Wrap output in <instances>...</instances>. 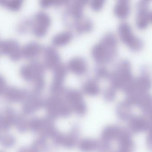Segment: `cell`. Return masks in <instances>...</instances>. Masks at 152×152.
<instances>
[{
	"mask_svg": "<svg viewBox=\"0 0 152 152\" xmlns=\"http://www.w3.org/2000/svg\"><path fill=\"white\" fill-rule=\"evenodd\" d=\"M118 41L116 35L112 32L104 33L91 50L93 59L100 64L110 63L118 54Z\"/></svg>",
	"mask_w": 152,
	"mask_h": 152,
	"instance_id": "obj_1",
	"label": "cell"
},
{
	"mask_svg": "<svg viewBox=\"0 0 152 152\" xmlns=\"http://www.w3.org/2000/svg\"><path fill=\"white\" fill-rule=\"evenodd\" d=\"M134 78L131 63L128 60L123 59L116 64L108 79L112 86L125 91Z\"/></svg>",
	"mask_w": 152,
	"mask_h": 152,
	"instance_id": "obj_2",
	"label": "cell"
},
{
	"mask_svg": "<svg viewBox=\"0 0 152 152\" xmlns=\"http://www.w3.org/2000/svg\"><path fill=\"white\" fill-rule=\"evenodd\" d=\"M45 69L43 62L34 60L28 64L22 65L20 73L24 80L32 82L33 86L43 85L45 84L44 78Z\"/></svg>",
	"mask_w": 152,
	"mask_h": 152,
	"instance_id": "obj_3",
	"label": "cell"
},
{
	"mask_svg": "<svg viewBox=\"0 0 152 152\" xmlns=\"http://www.w3.org/2000/svg\"><path fill=\"white\" fill-rule=\"evenodd\" d=\"M118 31L120 39L131 51L138 52L143 48V41L134 34L132 27L127 22L120 23Z\"/></svg>",
	"mask_w": 152,
	"mask_h": 152,
	"instance_id": "obj_4",
	"label": "cell"
},
{
	"mask_svg": "<svg viewBox=\"0 0 152 152\" xmlns=\"http://www.w3.org/2000/svg\"><path fill=\"white\" fill-rule=\"evenodd\" d=\"M30 20V31L37 37L45 35L51 24L50 16L43 11L37 12Z\"/></svg>",
	"mask_w": 152,
	"mask_h": 152,
	"instance_id": "obj_5",
	"label": "cell"
},
{
	"mask_svg": "<svg viewBox=\"0 0 152 152\" xmlns=\"http://www.w3.org/2000/svg\"><path fill=\"white\" fill-rule=\"evenodd\" d=\"M152 87V78L151 70L147 67H142L141 69V74L133 79L125 91L129 93H143L150 90Z\"/></svg>",
	"mask_w": 152,
	"mask_h": 152,
	"instance_id": "obj_6",
	"label": "cell"
},
{
	"mask_svg": "<svg viewBox=\"0 0 152 152\" xmlns=\"http://www.w3.org/2000/svg\"><path fill=\"white\" fill-rule=\"evenodd\" d=\"M88 2L83 0L69 1L62 15V20L66 25L77 18L84 15V7Z\"/></svg>",
	"mask_w": 152,
	"mask_h": 152,
	"instance_id": "obj_7",
	"label": "cell"
},
{
	"mask_svg": "<svg viewBox=\"0 0 152 152\" xmlns=\"http://www.w3.org/2000/svg\"><path fill=\"white\" fill-rule=\"evenodd\" d=\"M63 94L65 101L69 107L77 112H84L86 110V104L82 93L74 88H66Z\"/></svg>",
	"mask_w": 152,
	"mask_h": 152,
	"instance_id": "obj_8",
	"label": "cell"
},
{
	"mask_svg": "<svg viewBox=\"0 0 152 152\" xmlns=\"http://www.w3.org/2000/svg\"><path fill=\"white\" fill-rule=\"evenodd\" d=\"M136 25L138 29H145L151 21V11L150 9V2L141 1L137 4Z\"/></svg>",
	"mask_w": 152,
	"mask_h": 152,
	"instance_id": "obj_9",
	"label": "cell"
},
{
	"mask_svg": "<svg viewBox=\"0 0 152 152\" xmlns=\"http://www.w3.org/2000/svg\"><path fill=\"white\" fill-rule=\"evenodd\" d=\"M21 48L18 42L14 39L1 41L0 54L7 55L12 61H18L22 58Z\"/></svg>",
	"mask_w": 152,
	"mask_h": 152,
	"instance_id": "obj_10",
	"label": "cell"
},
{
	"mask_svg": "<svg viewBox=\"0 0 152 152\" xmlns=\"http://www.w3.org/2000/svg\"><path fill=\"white\" fill-rule=\"evenodd\" d=\"M40 94L33 91L29 92L23 102L22 111L24 114H32L44 105L45 101L41 97Z\"/></svg>",
	"mask_w": 152,
	"mask_h": 152,
	"instance_id": "obj_11",
	"label": "cell"
},
{
	"mask_svg": "<svg viewBox=\"0 0 152 152\" xmlns=\"http://www.w3.org/2000/svg\"><path fill=\"white\" fill-rule=\"evenodd\" d=\"M43 63L46 68L53 70L61 62V57L58 51L52 46L44 47L43 50Z\"/></svg>",
	"mask_w": 152,
	"mask_h": 152,
	"instance_id": "obj_12",
	"label": "cell"
},
{
	"mask_svg": "<svg viewBox=\"0 0 152 152\" xmlns=\"http://www.w3.org/2000/svg\"><path fill=\"white\" fill-rule=\"evenodd\" d=\"M67 26L78 34H82L91 31L94 28V24L90 18L84 15L72 21Z\"/></svg>",
	"mask_w": 152,
	"mask_h": 152,
	"instance_id": "obj_13",
	"label": "cell"
},
{
	"mask_svg": "<svg viewBox=\"0 0 152 152\" xmlns=\"http://www.w3.org/2000/svg\"><path fill=\"white\" fill-rule=\"evenodd\" d=\"M68 70L77 75H82L88 70V64L86 59L81 56H75L69 59L67 63Z\"/></svg>",
	"mask_w": 152,
	"mask_h": 152,
	"instance_id": "obj_14",
	"label": "cell"
},
{
	"mask_svg": "<svg viewBox=\"0 0 152 152\" xmlns=\"http://www.w3.org/2000/svg\"><path fill=\"white\" fill-rule=\"evenodd\" d=\"M29 93L27 89L9 86L7 87L3 95L8 101L17 103L24 102Z\"/></svg>",
	"mask_w": 152,
	"mask_h": 152,
	"instance_id": "obj_15",
	"label": "cell"
},
{
	"mask_svg": "<svg viewBox=\"0 0 152 152\" xmlns=\"http://www.w3.org/2000/svg\"><path fill=\"white\" fill-rule=\"evenodd\" d=\"M43 48L42 45L38 42H29L21 48L22 58L31 61L36 60V58L42 53Z\"/></svg>",
	"mask_w": 152,
	"mask_h": 152,
	"instance_id": "obj_16",
	"label": "cell"
},
{
	"mask_svg": "<svg viewBox=\"0 0 152 152\" xmlns=\"http://www.w3.org/2000/svg\"><path fill=\"white\" fill-rule=\"evenodd\" d=\"M131 12L130 2L127 0H118L113 7V12L118 18L122 19L129 17Z\"/></svg>",
	"mask_w": 152,
	"mask_h": 152,
	"instance_id": "obj_17",
	"label": "cell"
},
{
	"mask_svg": "<svg viewBox=\"0 0 152 152\" xmlns=\"http://www.w3.org/2000/svg\"><path fill=\"white\" fill-rule=\"evenodd\" d=\"M66 65L61 62L53 70V77L51 84L57 86H64V81L67 74Z\"/></svg>",
	"mask_w": 152,
	"mask_h": 152,
	"instance_id": "obj_18",
	"label": "cell"
},
{
	"mask_svg": "<svg viewBox=\"0 0 152 152\" xmlns=\"http://www.w3.org/2000/svg\"><path fill=\"white\" fill-rule=\"evenodd\" d=\"M82 89L87 94L90 95H98L101 91V87L98 80L95 78H88L82 83Z\"/></svg>",
	"mask_w": 152,
	"mask_h": 152,
	"instance_id": "obj_19",
	"label": "cell"
},
{
	"mask_svg": "<svg viewBox=\"0 0 152 152\" xmlns=\"http://www.w3.org/2000/svg\"><path fill=\"white\" fill-rule=\"evenodd\" d=\"M73 33L70 30L58 32L52 38V43L55 46H62L68 43L73 37Z\"/></svg>",
	"mask_w": 152,
	"mask_h": 152,
	"instance_id": "obj_20",
	"label": "cell"
},
{
	"mask_svg": "<svg viewBox=\"0 0 152 152\" xmlns=\"http://www.w3.org/2000/svg\"><path fill=\"white\" fill-rule=\"evenodd\" d=\"M22 0H0V5L12 11H18L23 5Z\"/></svg>",
	"mask_w": 152,
	"mask_h": 152,
	"instance_id": "obj_21",
	"label": "cell"
},
{
	"mask_svg": "<svg viewBox=\"0 0 152 152\" xmlns=\"http://www.w3.org/2000/svg\"><path fill=\"white\" fill-rule=\"evenodd\" d=\"M14 126L18 132L25 133L29 130V120L24 116L18 115Z\"/></svg>",
	"mask_w": 152,
	"mask_h": 152,
	"instance_id": "obj_22",
	"label": "cell"
},
{
	"mask_svg": "<svg viewBox=\"0 0 152 152\" xmlns=\"http://www.w3.org/2000/svg\"><path fill=\"white\" fill-rule=\"evenodd\" d=\"M16 142V138L10 134H3L0 137V144L6 149L12 148Z\"/></svg>",
	"mask_w": 152,
	"mask_h": 152,
	"instance_id": "obj_23",
	"label": "cell"
},
{
	"mask_svg": "<svg viewBox=\"0 0 152 152\" xmlns=\"http://www.w3.org/2000/svg\"><path fill=\"white\" fill-rule=\"evenodd\" d=\"M94 73L96 79H109L110 72L103 64H99L95 67Z\"/></svg>",
	"mask_w": 152,
	"mask_h": 152,
	"instance_id": "obj_24",
	"label": "cell"
},
{
	"mask_svg": "<svg viewBox=\"0 0 152 152\" xmlns=\"http://www.w3.org/2000/svg\"><path fill=\"white\" fill-rule=\"evenodd\" d=\"M17 30L20 34H25L30 31V18L25 19L20 21L17 27Z\"/></svg>",
	"mask_w": 152,
	"mask_h": 152,
	"instance_id": "obj_25",
	"label": "cell"
},
{
	"mask_svg": "<svg viewBox=\"0 0 152 152\" xmlns=\"http://www.w3.org/2000/svg\"><path fill=\"white\" fill-rule=\"evenodd\" d=\"M4 116L6 118L11 126H12L15 125L18 115H17L13 109L11 108H7L4 111Z\"/></svg>",
	"mask_w": 152,
	"mask_h": 152,
	"instance_id": "obj_26",
	"label": "cell"
},
{
	"mask_svg": "<svg viewBox=\"0 0 152 152\" xmlns=\"http://www.w3.org/2000/svg\"><path fill=\"white\" fill-rule=\"evenodd\" d=\"M116 89L111 85L106 87L103 92V96L104 99L107 101H110L115 97Z\"/></svg>",
	"mask_w": 152,
	"mask_h": 152,
	"instance_id": "obj_27",
	"label": "cell"
},
{
	"mask_svg": "<svg viewBox=\"0 0 152 152\" xmlns=\"http://www.w3.org/2000/svg\"><path fill=\"white\" fill-rule=\"evenodd\" d=\"M11 126L5 117L4 115H0V137L2 133L8 131Z\"/></svg>",
	"mask_w": 152,
	"mask_h": 152,
	"instance_id": "obj_28",
	"label": "cell"
},
{
	"mask_svg": "<svg viewBox=\"0 0 152 152\" xmlns=\"http://www.w3.org/2000/svg\"><path fill=\"white\" fill-rule=\"evenodd\" d=\"M80 148L84 151L88 152L93 151L96 147V144L94 141L86 140L80 143Z\"/></svg>",
	"mask_w": 152,
	"mask_h": 152,
	"instance_id": "obj_29",
	"label": "cell"
},
{
	"mask_svg": "<svg viewBox=\"0 0 152 152\" xmlns=\"http://www.w3.org/2000/svg\"><path fill=\"white\" fill-rule=\"evenodd\" d=\"M104 0H92L89 2L90 7L94 10H100L104 4Z\"/></svg>",
	"mask_w": 152,
	"mask_h": 152,
	"instance_id": "obj_30",
	"label": "cell"
},
{
	"mask_svg": "<svg viewBox=\"0 0 152 152\" xmlns=\"http://www.w3.org/2000/svg\"><path fill=\"white\" fill-rule=\"evenodd\" d=\"M7 87L5 78L0 74V96L4 95Z\"/></svg>",
	"mask_w": 152,
	"mask_h": 152,
	"instance_id": "obj_31",
	"label": "cell"
},
{
	"mask_svg": "<svg viewBox=\"0 0 152 152\" xmlns=\"http://www.w3.org/2000/svg\"><path fill=\"white\" fill-rule=\"evenodd\" d=\"M55 0H41L40 4L42 7L47 8L52 5H54Z\"/></svg>",
	"mask_w": 152,
	"mask_h": 152,
	"instance_id": "obj_32",
	"label": "cell"
},
{
	"mask_svg": "<svg viewBox=\"0 0 152 152\" xmlns=\"http://www.w3.org/2000/svg\"><path fill=\"white\" fill-rule=\"evenodd\" d=\"M18 152H38L32 146L31 147H23L20 148Z\"/></svg>",
	"mask_w": 152,
	"mask_h": 152,
	"instance_id": "obj_33",
	"label": "cell"
},
{
	"mask_svg": "<svg viewBox=\"0 0 152 152\" xmlns=\"http://www.w3.org/2000/svg\"><path fill=\"white\" fill-rule=\"evenodd\" d=\"M151 21L152 22V12H151Z\"/></svg>",
	"mask_w": 152,
	"mask_h": 152,
	"instance_id": "obj_34",
	"label": "cell"
},
{
	"mask_svg": "<svg viewBox=\"0 0 152 152\" xmlns=\"http://www.w3.org/2000/svg\"><path fill=\"white\" fill-rule=\"evenodd\" d=\"M1 40H0V43H1Z\"/></svg>",
	"mask_w": 152,
	"mask_h": 152,
	"instance_id": "obj_35",
	"label": "cell"
},
{
	"mask_svg": "<svg viewBox=\"0 0 152 152\" xmlns=\"http://www.w3.org/2000/svg\"><path fill=\"white\" fill-rule=\"evenodd\" d=\"M0 152H2V151H0Z\"/></svg>",
	"mask_w": 152,
	"mask_h": 152,
	"instance_id": "obj_36",
	"label": "cell"
}]
</instances>
